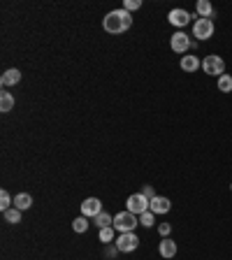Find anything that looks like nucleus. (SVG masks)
Returning <instances> with one entry per match:
<instances>
[{
    "mask_svg": "<svg viewBox=\"0 0 232 260\" xmlns=\"http://www.w3.org/2000/svg\"><path fill=\"white\" fill-rule=\"evenodd\" d=\"M5 221L7 223H12V226H16V223H21V209H16V207H12V209H7L5 214Z\"/></svg>",
    "mask_w": 232,
    "mask_h": 260,
    "instance_id": "obj_18",
    "label": "nucleus"
},
{
    "mask_svg": "<svg viewBox=\"0 0 232 260\" xmlns=\"http://www.w3.org/2000/svg\"><path fill=\"white\" fill-rule=\"evenodd\" d=\"M153 223H156V214L149 209V212L144 214H139V226H144V228H151Z\"/></svg>",
    "mask_w": 232,
    "mask_h": 260,
    "instance_id": "obj_21",
    "label": "nucleus"
},
{
    "mask_svg": "<svg viewBox=\"0 0 232 260\" xmlns=\"http://www.w3.org/2000/svg\"><path fill=\"white\" fill-rule=\"evenodd\" d=\"M93 221H95V226H98L100 230H102V228H112L114 226V216H109L107 212H100Z\"/></svg>",
    "mask_w": 232,
    "mask_h": 260,
    "instance_id": "obj_17",
    "label": "nucleus"
},
{
    "mask_svg": "<svg viewBox=\"0 0 232 260\" xmlns=\"http://www.w3.org/2000/svg\"><path fill=\"white\" fill-rule=\"evenodd\" d=\"M139 193L144 195V198H149V200H153V198H156V193H153V186H144Z\"/></svg>",
    "mask_w": 232,
    "mask_h": 260,
    "instance_id": "obj_26",
    "label": "nucleus"
},
{
    "mask_svg": "<svg viewBox=\"0 0 232 260\" xmlns=\"http://www.w3.org/2000/svg\"><path fill=\"white\" fill-rule=\"evenodd\" d=\"M158 254L163 258H174L177 256V242H172L170 237H163V242L158 244Z\"/></svg>",
    "mask_w": 232,
    "mask_h": 260,
    "instance_id": "obj_12",
    "label": "nucleus"
},
{
    "mask_svg": "<svg viewBox=\"0 0 232 260\" xmlns=\"http://www.w3.org/2000/svg\"><path fill=\"white\" fill-rule=\"evenodd\" d=\"M202 70H205V74L221 77V74H226V60L221 58V56H216V53H209L202 60Z\"/></svg>",
    "mask_w": 232,
    "mask_h": 260,
    "instance_id": "obj_3",
    "label": "nucleus"
},
{
    "mask_svg": "<svg viewBox=\"0 0 232 260\" xmlns=\"http://www.w3.org/2000/svg\"><path fill=\"white\" fill-rule=\"evenodd\" d=\"M158 233H160V240H163V237H170L172 226H170V223H158Z\"/></svg>",
    "mask_w": 232,
    "mask_h": 260,
    "instance_id": "obj_25",
    "label": "nucleus"
},
{
    "mask_svg": "<svg viewBox=\"0 0 232 260\" xmlns=\"http://www.w3.org/2000/svg\"><path fill=\"white\" fill-rule=\"evenodd\" d=\"M193 35H195L200 42L212 40L214 37V21L212 19H202V16L193 19Z\"/></svg>",
    "mask_w": 232,
    "mask_h": 260,
    "instance_id": "obj_4",
    "label": "nucleus"
},
{
    "mask_svg": "<svg viewBox=\"0 0 232 260\" xmlns=\"http://www.w3.org/2000/svg\"><path fill=\"white\" fill-rule=\"evenodd\" d=\"M116 254H119V249H116V244H114L112 249H107V251H105V256H107V258H114V256H116Z\"/></svg>",
    "mask_w": 232,
    "mask_h": 260,
    "instance_id": "obj_27",
    "label": "nucleus"
},
{
    "mask_svg": "<svg viewBox=\"0 0 232 260\" xmlns=\"http://www.w3.org/2000/svg\"><path fill=\"white\" fill-rule=\"evenodd\" d=\"M167 19H170V23H172L174 28H184L193 21V14H188L186 9H179V7H177V9H172V12L167 14Z\"/></svg>",
    "mask_w": 232,
    "mask_h": 260,
    "instance_id": "obj_9",
    "label": "nucleus"
},
{
    "mask_svg": "<svg viewBox=\"0 0 232 260\" xmlns=\"http://www.w3.org/2000/svg\"><path fill=\"white\" fill-rule=\"evenodd\" d=\"M72 230H74V233H86V230H88V219H86V216H79V219H74L72 221Z\"/></svg>",
    "mask_w": 232,
    "mask_h": 260,
    "instance_id": "obj_20",
    "label": "nucleus"
},
{
    "mask_svg": "<svg viewBox=\"0 0 232 260\" xmlns=\"http://www.w3.org/2000/svg\"><path fill=\"white\" fill-rule=\"evenodd\" d=\"M21 81V72L19 70H16V67H9V70H5V72H2V77H0V84H2V86H14V84H19Z\"/></svg>",
    "mask_w": 232,
    "mask_h": 260,
    "instance_id": "obj_13",
    "label": "nucleus"
},
{
    "mask_svg": "<svg viewBox=\"0 0 232 260\" xmlns=\"http://www.w3.org/2000/svg\"><path fill=\"white\" fill-rule=\"evenodd\" d=\"M179 65H181V70H184V72L193 74V72H198L200 67H202V63H200V56H181Z\"/></svg>",
    "mask_w": 232,
    "mask_h": 260,
    "instance_id": "obj_10",
    "label": "nucleus"
},
{
    "mask_svg": "<svg viewBox=\"0 0 232 260\" xmlns=\"http://www.w3.org/2000/svg\"><path fill=\"white\" fill-rule=\"evenodd\" d=\"M219 91L221 93H230L232 91V77L230 74H221L219 77Z\"/></svg>",
    "mask_w": 232,
    "mask_h": 260,
    "instance_id": "obj_19",
    "label": "nucleus"
},
{
    "mask_svg": "<svg viewBox=\"0 0 232 260\" xmlns=\"http://www.w3.org/2000/svg\"><path fill=\"white\" fill-rule=\"evenodd\" d=\"M198 16H202V19H214V5L209 0H198Z\"/></svg>",
    "mask_w": 232,
    "mask_h": 260,
    "instance_id": "obj_15",
    "label": "nucleus"
},
{
    "mask_svg": "<svg viewBox=\"0 0 232 260\" xmlns=\"http://www.w3.org/2000/svg\"><path fill=\"white\" fill-rule=\"evenodd\" d=\"M137 226H139V219L135 214L128 212V209L114 216V230H119V233H135Z\"/></svg>",
    "mask_w": 232,
    "mask_h": 260,
    "instance_id": "obj_2",
    "label": "nucleus"
},
{
    "mask_svg": "<svg viewBox=\"0 0 232 260\" xmlns=\"http://www.w3.org/2000/svg\"><path fill=\"white\" fill-rule=\"evenodd\" d=\"M14 207L21 209V212H26V209L33 207V195H28V193H19V195H14Z\"/></svg>",
    "mask_w": 232,
    "mask_h": 260,
    "instance_id": "obj_14",
    "label": "nucleus"
},
{
    "mask_svg": "<svg viewBox=\"0 0 232 260\" xmlns=\"http://www.w3.org/2000/svg\"><path fill=\"white\" fill-rule=\"evenodd\" d=\"M12 107H14V95L7 93V91H2V93H0V112L2 114L12 112Z\"/></svg>",
    "mask_w": 232,
    "mask_h": 260,
    "instance_id": "obj_16",
    "label": "nucleus"
},
{
    "mask_svg": "<svg viewBox=\"0 0 232 260\" xmlns=\"http://www.w3.org/2000/svg\"><path fill=\"white\" fill-rule=\"evenodd\" d=\"M193 42L188 40V35L184 33V30H177V33L172 35V40H170V47H172L174 53H181V56H186V51L191 49Z\"/></svg>",
    "mask_w": 232,
    "mask_h": 260,
    "instance_id": "obj_7",
    "label": "nucleus"
},
{
    "mask_svg": "<svg viewBox=\"0 0 232 260\" xmlns=\"http://www.w3.org/2000/svg\"><path fill=\"white\" fill-rule=\"evenodd\" d=\"M12 198H9V193L7 191H0V209H2V214L7 212V209H12Z\"/></svg>",
    "mask_w": 232,
    "mask_h": 260,
    "instance_id": "obj_22",
    "label": "nucleus"
},
{
    "mask_svg": "<svg viewBox=\"0 0 232 260\" xmlns=\"http://www.w3.org/2000/svg\"><path fill=\"white\" fill-rule=\"evenodd\" d=\"M149 209H151L156 216H158V214H167L170 209H172V202L167 200V198H160V195H156V198L151 200V207H149Z\"/></svg>",
    "mask_w": 232,
    "mask_h": 260,
    "instance_id": "obj_11",
    "label": "nucleus"
},
{
    "mask_svg": "<svg viewBox=\"0 0 232 260\" xmlns=\"http://www.w3.org/2000/svg\"><path fill=\"white\" fill-rule=\"evenodd\" d=\"M98 237H100V242H105V244L114 242V226H112V228H102Z\"/></svg>",
    "mask_w": 232,
    "mask_h": 260,
    "instance_id": "obj_23",
    "label": "nucleus"
},
{
    "mask_svg": "<svg viewBox=\"0 0 232 260\" xmlns=\"http://www.w3.org/2000/svg\"><path fill=\"white\" fill-rule=\"evenodd\" d=\"M130 26H133V16H130V12H126L123 7H121V9H114V12H109L105 19H102V28H105L107 33H112V35L126 33Z\"/></svg>",
    "mask_w": 232,
    "mask_h": 260,
    "instance_id": "obj_1",
    "label": "nucleus"
},
{
    "mask_svg": "<svg viewBox=\"0 0 232 260\" xmlns=\"http://www.w3.org/2000/svg\"><path fill=\"white\" fill-rule=\"evenodd\" d=\"M100 212H105V209H102V202H100L98 198H86V200L81 202V216L95 219Z\"/></svg>",
    "mask_w": 232,
    "mask_h": 260,
    "instance_id": "obj_8",
    "label": "nucleus"
},
{
    "mask_svg": "<svg viewBox=\"0 0 232 260\" xmlns=\"http://www.w3.org/2000/svg\"><path fill=\"white\" fill-rule=\"evenodd\" d=\"M137 247H139V237L135 233H121L119 240H116V249H119L121 254H130Z\"/></svg>",
    "mask_w": 232,
    "mask_h": 260,
    "instance_id": "obj_6",
    "label": "nucleus"
},
{
    "mask_svg": "<svg viewBox=\"0 0 232 260\" xmlns=\"http://www.w3.org/2000/svg\"><path fill=\"white\" fill-rule=\"evenodd\" d=\"M149 207H151V200H149V198H144L142 193H133L130 198H128V202H126V209L130 214H135V216L149 212Z\"/></svg>",
    "mask_w": 232,
    "mask_h": 260,
    "instance_id": "obj_5",
    "label": "nucleus"
},
{
    "mask_svg": "<svg viewBox=\"0 0 232 260\" xmlns=\"http://www.w3.org/2000/svg\"><path fill=\"white\" fill-rule=\"evenodd\" d=\"M139 7H142L139 0H126V2H123V9H126V12H135V9H139Z\"/></svg>",
    "mask_w": 232,
    "mask_h": 260,
    "instance_id": "obj_24",
    "label": "nucleus"
}]
</instances>
